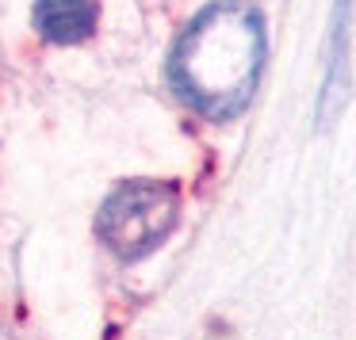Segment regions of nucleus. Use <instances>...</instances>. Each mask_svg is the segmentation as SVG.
Listing matches in <instances>:
<instances>
[{"label":"nucleus","mask_w":356,"mask_h":340,"mask_svg":"<svg viewBox=\"0 0 356 340\" xmlns=\"http://www.w3.org/2000/svg\"><path fill=\"white\" fill-rule=\"evenodd\" d=\"M264 54L268 35L261 12L249 0H215L172 46V92L207 119H234L253 100Z\"/></svg>","instance_id":"1"},{"label":"nucleus","mask_w":356,"mask_h":340,"mask_svg":"<svg viewBox=\"0 0 356 340\" xmlns=\"http://www.w3.org/2000/svg\"><path fill=\"white\" fill-rule=\"evenodd\" d=\"M180 218V192L169 180H123L96 214V237L115 260L134 264L172 233Z\"/></svg>","instance_id":"2"},{"label":"nucleus","mask_w":356,"mask_h":340,"mask_svg":"<svg viewBox=\"0 0 356 340\" xmlns=\"http://www.w3.org/2000/svg\"><path fill=\"white\" fill-rule=\"evenodd\" d=\"M31 24L54 46H77L96 31V0H35Z\"/></svg>","instance_id":"3"},{"label":"nucleus","mask_w":356,"mask_h":340,"mask_svg":"<svg viewBox=\"0 0 356 340\" xmlns=\"http://www.w3.org/2000/svg\"><path fill=\"white\" fill-rule=\"evenodd\" d=\"M348 19H353V0H337L333 4V35H330V58H325V85L318 111L322 119H330L341 108L345 96V69H348Z\"/></svg>","instance_id":"4"}]
</instances>
